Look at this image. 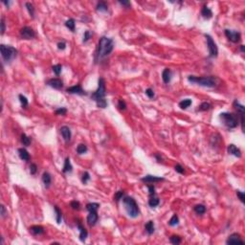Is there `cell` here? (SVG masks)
<instances>
[{
    "label": "cell",
    "mask_w": 245,
    "mask_h": 245,
    "mask_svg": "<svg viewBox=\"0 0 245 245\" xmlns=\"http://www.w3.org/2000/svg\"><path fill=\"white\" fill-rule=\"evenodd\" d=\"M237 197L239 198V200L241 201V203H244L245 202V193H243V191H237Z\"/></svg>",
    "instance_id": "bcb514c9"
},
{
    "label": "cell",
    "mask_w": 245,
    "mask_h": 245,
    "mask_svg": "<svg viewBox=\"0 0 245 245\" xmlns=\"http://www.w3.org/2000/svg\"><path fill=\"white\" fill-rule=\"evenodd\" d=\"M162 78H163V81H164L165 83H169V81H171V69H169V68L164 69V71H163V73H162Z\"/></svg>",
    "instance_id": "ffe728a7"
},
{
    "label": "cell",
    "mask_w": 245,
    "mask_h": 245,
    "mask_svg": "<svg viewBox=\"0 0 245 245\" xmlns=\"http://www.w3.org/2000/svg\"><path fill=\"white\" fill-rule=\"evenodd\" d=\"M211 107H212V105H210L209 103L204 102V103H202L199 105L198 110H200V111H207V110H209V109H211Z\"/></svg>",
    "instance_id": "d590c367"
},
{
    "label": "cell",
    "mask_w": 245,
    "mask_h": 245,
    "mask_svg": "<svg viewBox=\"0 0 245 245\" xmlns=\"http://www.w3.org/2000/svg\"><path fill=\"white\" fill-rule=\"evenodd\" d=\"M179 223V218L177 215H173L171 216V218L169 219V226H176Z\"/></svg>",
    "instance_id": "74e56055"
},
{
    "label": "cell",
    "mask_w": 245,
    "mask_h": 245,
    "mask_svg": "<svg viewBox=\"0 0 245 245\" xmlns=\"http://www.w3.org/2000/svg\"><path fill=\"white\" fill-rule=\"evenodd\" d=\"M25 6H26V8H27V10L28 12H29V14L32 17V18L34 17V5L32 4V3H30V2H27L26 4H25Z\"/></svg>",
    "instance_id": "e575fe53"
},
{
    "label": "cell",
    "mask_w": 245,
    "mask_h": 245,
    "mask_svg": "<svg viewBox=\"0 0 245 245\" xmlns=\"http://www.w3.org/2000/svg\"><path fill=\"white\" fill-rule=\"evenodd\" d=\"M169 241H171V243H172V244L178 245V244L181 243V237L177 235H173L169 237Z\"/></svg>",
    "instance_id": "836d02e7"
},
{
    "label": "cell",
    "mask_w": 245,
    "mask_h": 245,
    "mask_svg": "<svg viewBox=\"0 0 245 245\" xmlns=\"http://www.w3.org/2000/svg\"><path fill=\"white\" fill-rule=\"evenodd\" d=\"M72 171H73V167H72V165H71L70 158L66 157L64 161L63 168H62V172H63V173H67V172H71Z\"/></svg>",
    "instance_id": "603a6c76"
},
{
    "label": "cell",
    "mask_w": 245,
    "mask_h": 245,
    "mask_svg": "<svg viewBox=\"0 0 245 245\" xmlns=\"http://www.w3.org/2000/svg\"><path fill=\"white\" fill-rule=\"evenodd\" d=\"M90 180V174L88 171H84L83 173V176H81V182L85 185L87 182Z\"/></svg>",
    "instance_id": "ab89813d"
},
{
    "label": "cell",
    "mask_w": 245,
    "mask_h": 245,
    "mask_svg": "<svg viewBox=\"0 0 245 245\" xmlns=\"http://www.w3.org/2000/svg\"><path fill=\"white\" fill-rule=\"evenodd\" d=\"M174 169H175V171L178 172V173H180V174H183L185 171H184V168L182 167V166L180 164H177L176 166L174 167Z\"/></svg>",
    "instance_id": "681fc988"
},
{
    "label": "cell",
    "mask_w": 245,
    "mask_h": 245,
    "mask_svg": "<svg viewBox=\"0 0 245 245\" xmlns=\"http://www.w3.org/2000/svg\"><path fill=\"white\" fill-rule=\"evenodd\" d=\"M18 155H19L20 159L23 160V161H25V162H27V161H29V160H30L29 152H28L25 149H23V147H21V149H18Z\"/></svg>",
    "instance_id": "7402d4cb"
},
{
    "label": "cell",
    "mask_w": 245,
    "mask_h": 245,
    "mask_svg": "<svg viewBox=\"0 0 245 245\" xmlns=\"http://www.w3.org/2000/svg\"><path fill=\"white\" fill-rule=\"evenodd\" d=\"M113 48H114L113 39H109L107 36H102L99 40L98 49L96 52V61L107 56L113 51Z\"/></svg>",
    "instance_id": "6da1fadb"
},
{
    "label": "cell",
    "mask_w": 245,
    "mask_h": 245,
    "mask_svg": "<svg viewBox=\"0 0 245 245\" xmlns=\"http://www.w3.org/2000/svg\"><path fill=\"white\" fill-rule=\"evenodd\" d=\"M47 84H48L49 86H51L53 88L58 89V90H61L62 89V87H63V83H62V81L59 80V78H51V80H49L47 81Z\"/></svg>",
    "instance_id": "5bb4252c"
},
{
    "label": "cell",
    "mask_w": 245,
    "mask_h": 245,
    "mask_svg": "<svg viewBox=\"0 0 245 245\" xmlns=\"http://www.w3.org/2000/svg\"><path fill=\"white\" fill-rule=\"evenodd\" d=\"M86 151H87L86 145H84V144H80V145L78 146L77 152L78 153V154H83V153H85Z\"/></svg>",
    "instance_id": "f35d334b"
},
{
    "label": "cell",
    "mask_w": 245,
    "mask_h": 245,
    "mask_svg": "<svg viewBox=\"0 0 245 245\" xmlns=\"http://www.w3.org/2000/svg\"><path fill=\"white\" fill-rule=\"evenodd\" d=\"M100 208V204L99 203H95V202H91L88 203L86 205V210L88 212L91 211H98V209Z\"/></svg>",
    "instance_id": "1f68e13d"
},
{
    "label": "cell",
    "mask_w": 245,
    "mask_h": 245,
    "mask_svg": "<svg viewBox=\"0 0 245 245\" xmlns=\"http://www.w3.org/2000/svg\"><path fill=\"white\" fill-rule=\"evenodd\" d=\"M155 158L157 159V161H158V162L162 161V156L160 155V154H158V153H156V154H155Z\"/></svg>",
    "instance_id": "6f0895ef"
},
{
    "label": "cell",
    "mask_w": 245,
    "mask_h": 245,
    "mask_svg": "<svg viewBox=\"0 0 245 245\" xmlns=\"http://www.w3.org/2000/svg\"><path fill=\"white\" fill-rule=\"evenodd\" d=\"M2 2H3V4H5L9 8V6H10V1H8V2L7 1H2Z\"/></svg>",
    "instance_id": "680465c9"
},
{
    "label": "cell",
    "mask_w": 245,
    "mask_h": 245,
    "mask_svg": "<svg viewBox=\"0 0 245 245\" xmlns=\"http://www.w3.org/2000/svg\"><path fill=\"white\" fill-rule=\"evenodd\" d=\"M36 171H37V166L36 165V164H31V166H30V173L31 174H36Z\"/></svg>",
    "instance_id": "f907efd6"
},
{
    "label": "cell",
    "mask_w": 245,
    "mask_h": 245,
    "mask_svg": "<svg viewBox=\"0 0 245 245\" xmlns=\"http://www.w3.org/2000/svg\"><path fill=\"white\" fill-rule=\"evenodd\" d=\"M42 182L43 184H44V187L46 189H48L50 187V185H51V182H52V177L51 175H50L49 172L45 171L44 173L42 174Z\"/></svg>",
    "instance_id": "44dd1931"
},
{
    "label": "cell",
    "mask_w": 245,
    "mask_h": 245,
    "mask_svg": "<svg viewBox=\"0 0 245 245\" xmlns=\"http://www.w3.org/2000/svg\"><path fill=\"white\" fill-rule=\"evenodd\" d=\"M160 203V200L158 197H156L155 195H152L150 196V198L149 200V205L151 207V208H154V207H157L159 205Z\"/></svg>",
    "instance_id": "4dcf8cb0"
},
{
    "label": "cell",
    "mask_w": 245,
    "mask_h": 245,
    "mask_svg": "<svg viewBox=\"0 0 245 245\" xmlns=\"http://www.w3.org/2000/svg\"><path fill=\"white\" fill-rule=\"evenodd\" d=\"M96 10L98 11V12H107L108 11V6H107V4H106L105 2L100 1V2L98 3V4H97Z\"/></svg>",
    "instance_id": "f546056e"
},
{
    "label": "cell",
    "mask_w": 245,
    "mask_h": 245,
    "mask_svg": "<svg viewBox=\"0 0 245 245\" xmlns=\"http://www.w3.org/2000/svg\"><path fill=\"white\" fill-rule=\"evenodd\" d=\"M91 36H92V34H91L90 33V31H85L83 34V42H87L88 40L91 39Z\"/></svg>",
    "instance_id": "ee69618b"
},
{
    "label": "cell",
    "mask_w": 245,
    "mask_h": 245,
    "mask_svg": "<svg viewBox=\"0 0 245 245\" xmlns=\"http://www.w3.org/2000/svg\"><path fill=\"white\" fill-rule=\"evenodd\" d=\"M201 14H202V17L204 18H206V19H210V18L213 17V12L211 11V9L209 7L204 6L202 8V10H201Z\"/></svg>",
    "instance_id": "cb8c5ba5"
},
{
    "label": "cell",
    "mask_w": 245,
    "mask_h": 245,
    "mask_svg": "<svg viewBox=\"0 0 245 245\" xmlns=\"http://www.w3.org/2000/svg\"><path fill=\"white\" fill-rule=\"evenodd\" d=\"M234 106L235 108L237 110V113L239 114V117H240V124H241V129L242 131H244V114H245V107L240 105L239 103L237 102V100H235L234 102Z\"/></svg>",
    "instance_id": "30bf717a"
},
{
    "label": "cell",
    "mask_w": 245,
    "mask_h": 245,
    "mask_svg": "<svg viewBox=\"0 0 245 245\" xmlns=\"http://www.w3.org/2000/svg\"><path fill=\"white\" fill-rule=\"evenodd\" d=\"M188 81L191 83H195L197 85L208 87V88H213L216 86L217 84V78L213 76L208 77H196V76H189Z\"/></svg>",
    "instance_id": "3957f363"
},
{
    "label": "cell",
    "mask_w": 245,
    "mask_h": 245,
    "mask_svg": "<svg viewBox=\"0 0 245 245\" xmlns=\"http://www.w3.org/2000/svg\"><path fill=\"white\" fill-rule=\"evenodd\" d=\"M99 219V215L97 211H91L89 212V215H87V223L89 226H94L97 223Z\"/></svg>",
    "instance_id": "9a60e30c"
},
{
    "label": "cell",
    "mask_w": 245,
    "mask_h": 245,
    "mask_svg": "<svg viewBox=\"0 0 245 245\" xmlns=\"http://www.w3.org/2000/svg\"><path fill=\"white\" fill-rule=\"evenodd\" d=\"M193 211L195 212L197 215H204L206 213V207L202 205V204H197L193 207Z\"/></svg>",
    "instance_id": "4316f807"
},
{
    "label": "cell",
    "mask_w": 245,
    "mask_h": 245,
    "mask_svg": "<svg viewBox=\"0 0 245 245\" xmlns=\"http://www.w3.org/2000/svg\"><path fill=\"white\" fill-rule=\"evenodd\" d=\"M67 113V109L65 107H59L56 110V115H65Z\"/></svg>",
    "instance_id": "7dc6e473"
},
{
    "label": "cell",
    "mask_w": 245,
    "mask_h": 245,
    "mask_svg": "<svg viewBox=\"0 0 245 245\" xmlns=\"http://www.w3.org/2000/svg\"><path fill=\"white\" fill-rule=\"evenodd\" d=\"M0 51H1L2 58L6 62H11L12 61L17 58V50L12 46H7L4 44L0 45Z\"/></svg>",
    "instance_id": "5b68a950"
},
{
    "label": "cell",
    "mask_w": 245,
    "mask_h": 245,
    "mask_svg": "<svg viewBox=\"0 0 245 245\" xmlns=\"http://www.w3.org/2000/svg\"><path fill=\"white\" fill-rule=\"evenodd\" d=\"M228 153L231 155H234L235 157H241V151L237 146H235L234 144H230L227 147Z\"/></svg>",
    "instance_id": "e0dca14e"
},
{
    "label": "cell",
    "mask_w": 245,
    "mask_h": 245,
    "mask_svg": "<svg viewBox=\"0 0 245 245\" xmlns=\"http://www.w3.org/2000/svg\"><path fill=\"white\" fill-rule=\"evenodd\" d=\"M146 95L149 97V99H153L155 96V94H154V91H153L151 88H147L146 90Z\"/></svg>",
    "instance_id": "c3c4849f"
},
{
    "label": "cell",
    "mask_w": 245,
    "mask_h": 245,
    "mask_svg": "<svg viewBox=\"0 0 245 245\" xmlns=\"http://www.w3.org/2000/svg\"><path fill=\"white\" fill-rule=\"evenodd\" d=\"M122 203H124L125 209L127 211V215L130 216V217L135 218L137 217L138 215H140V210L139 207H138V204L136 203L134 198L130 196H125L122 198Z\"/></svg>",
    "instance_id": "277c9868"
},
{
    "label": "cell",
    "mask_w": 245,
    "mask_h": 245,
    "mask_svg": "<svg viewBox=\"0 0 245 245\" xmlns=\"http://www.w3.org/2000/svg\"><path fill=\"white\" fill-rule=\"evenodd\" d=\"M240 51L244 53L245 52V48H244V45H240Z\"/></svg>",
    "instance_id": "91938a15"
},
{
    "label": "cell",
    "mask_w": 245,
    "mask_h": 245,
    "mask_svg": "<svg viewBox=\"0 0 245 245\" xmlns=\"http://www.w3.org/2000/svg\"><path fill=\"white\" fill-rule=\"evenodd\" d=\"M226 243L227 244H237V243L243 244L244 241L241 239L239 235L235 233V234H232L229 235V237L227 238V240H226Z\"/></svg>",
    "instance_id": "7c38bea8"
},
{
    "label": "cell",
    "mask_w": 245,
    "mask_h": 245,
    "mask_svg": "<svg viewBox=\"0 0 245 245\" xmlns=\"http://www.w3.org/2000/svg\"><path fill=\"white\" fill-rule=\"evenodd\" d=\"M119 3H120L121 5H122V6H125V7H127V8H129L130 6H131V4H130V2L129 1H127V0H120V1H119Z\"/></svg>",
    "instance_id": "f5cc1de1"
},
{
    "label": "cell",
    "mask_w": 245,
    "mask_h": 245,
    "mask_svg": "<svg viewBox=\"0 0 245 245\" xmlns=\"http://www.w3.org/2000/svg\"><path fill=\"white\" fill-rule=\"evenodd\" d=\"M30 232L34 235H39L44 234V228L40 225H34L32 227H30Z\"/></svg>",
    "instance_id": "d6986e66"
},
{
    "label": "cell",
    "mask_w": 245,
    "mask_h": 245,
    "mask_svg": "<svg viewBox=\"0 0 245 245\" xmlns=\"http://www.w3.org/2000/svg\"><path fill=\"white\" fill-rule=\"evenodd\" d=\"M145 230L146 232L149 235H152L153 233H154V231H155V227H154V223H153L152 220H149V221H147L146 223V225H145Z\"/></svg>",
    "instance_id": "d4e9b609"
},
{
    "label": "cell",
    "mask_w": 245,
    "mask_h": 245,
    "mask_svg": "<svg viewBox=\"0 0 245 245\" xmlns=\"http://www.w3.org/2000/svg\"><path fill=\"white\" fill-rule=\"evenodd\" d=\"M0 215H1L2 217H5V216L8 215V212L6 211V208L4 205H1V213H0Z\"/></svg>",
    "instance_id": "9f6ffc18"
},
{
    "label": "cell",
    "mask_w": 245,
    "mask_h": 245,
    "mask_svg": "<svg viewBox=\"0 0 245 245\" xmlns=\"http://www.w3.org/2000/svg\"><path fill=\"white\" fill-rule=\"evenodd\" d=\"M52 69H53V71H54V73L56 75V76H58V75L61 73L62 66H61V64H56V65H54V66L52 67Z\"/></svg>",
    "instance_id": "60d3db41"
},
{
    "label": "cell",
    "mask_w": 245,
    "mask_h": 245,
    "mask_svg": "<svg viewBox=\"0 0 245 245\" xmlns=\"http://www.w3.org/2000/svg\"><path fill=\"white\" fill-rule=\"evenodd\" d=\"M58 48L59 50H64L66 48V43H65V41H59L58 43Z\"/></svg>",
    "instance_id": "11a10c76"
},
{
    "label": "cell",
    "mask_w": 245,
    "mask_h": 245,
    "mask_svg": "<svg viewBox=\"0 0 245 245\" xmlns=\"http://www.w3.org/2000/svg\"><path fill=\"white\" fill-rule=\"evenodd\" d=\"M206 40H207V45H208V49H209V56L210 58H216L218 55V49L217 46H216L215 42L213 41V37L210 36V34H205Z\"/></svg>",
    "instance_id": "52a82bcc"
},
{
    "label": "cell",
    "mask_w": 245,
    "mask_h": 245,
    "mask_svg": "<svg viewBox=\"0 0 245 245\" xmlns=\"http://www.w3.org/2000/svg\"><path fill=\"white\" fill-rule=\"evenodd\" d=\"M20 36L23 39H31L36 37V33L33 30V28L29 26H25L20 30Z\"/></svg>",
    "instance_id": "9c48e42d"
},
{
    "label": "cell",
    "mask_w": 245,
    "mask_h": 245,
    "mask_svg": "<svg viewBox=\"0 0 245 245\" xmlns=\"http://www.w3.org/2000/svg\"><path fill=\"white\" fill-rule=\"evenodd\" d=\"M118 107L121 109V110H125L127 109V103L124 100H120L118 102Z\"/></svg>",
    "instance_id": "f6af8a7d"
},
{
    "label": "cell",
    "mask_w": 245,
    "mask_h": 245,
    "mask_svg": "<svg viewBox=\"0 0 245 245\" xmlns=\"http://www.w3.org/2000/svg\"><path fill=\"white\" fill-rule=\"evenodd\" d=\"M21 143H22L25 147H29L31 145V138L28 137L25 133H23L21 135Z\"/></svg>",
    "instance_id": "d6a6232c"
},
{
    "label": "cell",
    "mask_w": 245,
    "mask_h": 245,
    "mask_svg": "<svg viewBox=\"0 0 245 245\" xmlns=\"http://www.w3.org/2000/svg\"><path fill=\"white\" fill-rule=\"evenodd\" d=\"M91 99L95 100L97 106L100 108H105L107 102L105 100V81L103 78H100L98 81V88L91 95Z\"/></svg>",
    "instance_id": "7a4b0ae2"
},
{
    "label": "cell",
    "mask_w": 245,
    "mask_h": 245,
    "mask_svg": "<svg viewBox=\"0 0 245 245\" xmlns=\"http://www.w3.org/2000/svg\"><path fill=\"white\" fill-rule=\"evenodd\" d=\"M124 191H117V193H115V196H114V200H116L118 202L119 200H121V199H122V196H124Z\"/></svg>",
    "instance_id": "7bdbcfd3"
},
{
    "label": "cell",
    "mask_w": 245,
    "mask_h": 245,
    "mask_svg": "<svg viewBox=\"0 0 245 245\" xmlns=\"http://www.w3.org/2000/svg\"><path fill=\"white\" fill-rule=\"evenodd\" d=\"M1 34H4L5 33V30H6V26H5V20H4V17L1 18Z\"/></svg>",
    "instance_id": "db71d44e"
},
{
    "label": "cell",
    "mask_w": 245,
    "mask_h": 245,
    "mask_svg": "<svg viewBox=\"0 0 245 245\" xmlns=\"http://www.w3.org/2000/svg\"><path fill=\"white\" fill-rule=\"evenodd\" d=\"M54 210L56 213V221L58 224H61L62 220V213L61 211V209L58 206H54Z\"/></svg>",
    "instance_id": "83f0119b"
},
{
    "label": "cell",
    "mask_w": 245,
    "mask_h": 245,
    "mask_svg": "<svg viewBox=\"0 0 245 245\" xmlns=\"http://www.w3.org/2000/svg\"><path fill=\"white\" fill-rule=\"evenodd\" d=\"M78 231H80V240L81 242H84L87 237V235H88V232H87L86 229L84 228L80 222L78 223Z\"/></svg>",
    "instance_id": "ac0fdd59"
},
{
    "label": "cell",
    "mask_w": 245,
    "mask_h": 245,
    "mask_svg": "<svg viewBox=\"0 0 245 245\" xmlns=\"http://www.w3.org/2000/svg\"><path fill=\"white\" fill-rule=\"evenodd\" d=\"M70 206L72 207V209H74V210H80V208H81V204H80V202H78V201H77V200L71 201Z\"/></svg>",
    "instance_id": "b9f144b4"
},
{
    "label": "cell",
    "mask_w": 245,
    "mask_h": 245,
    "mask_svg": "<svg viewBox=\"0 0 245 245\" xmlns=\"http://www.w3.org/2000/svg\"><path fill=\"white\" fill-rule=\"evenodd\" d=\"M18 99H19V102L21 103V105H22V107H26V106H28V105H29L28 99L25 96H23L22 94H20V95L18 96Z\"/></svg>",
    "instance_id": "8d00e7d4"
},
{
    "label": "cell",
    "mask_w": 245,
    "mask_h": 245,
    "mask_svg": "<svg viewBox=\"0 0 245 245\" xmlns=\"http://www.w3.org/2000/svg\"><path fill=\"white\" fill-rule=\"evenodd\" d=\"M219 118H220V120L224 124V125H226L228 128H235L238 125L237 116L233 114V113L223 112L219 115Z\"/></svg>",
    "instance_id": "8992f818"
},
{
    "label": "cell",
    "mask_w": 245,
    "mask_h": 245,
    "mask_svg": "<svg viewBox=\"0 0 245 245\" xmlns=\"http://www.w3.org/2000/svg\"><path fill=\"white\" fill-rule=\"evenodd\" d=\"M61 133L62 135V137H63L65 142H69V141L71 140L72 133H71L70 128H69L67 125H63V127H61Z\"/></svg>",
    "instance_id": "2e32d148"
},
{
    "label": "cell",
    "mask_w": 245,
    "mask_h": 245,
    "mask_svg": "<svg viewBox=\"0 0 245 245\" xmlns=\"http://www.w3.org/2000/svg\"><path fill=\"white\" fill-rule=\"evenodd\" d=\"M147 189H149V193L150 196L155 195V188L153 185H147Z\"/></svg>",
    "instance_id": "816d5d0a"
},
{
    "label": "cell",
    "mask_w": 245,
    "mask_h": 245,
    "mask_svg": "<svg viewBox=\"0 0 245 245\" xmlns=\"http://www.w3.org/2000/svg\"><path fill=\"white\" fill-rule=\"evenodd\" d=\"M191 99H185L182 100L180 103H179V107L181 109H187L188 107H190L191 105Z\"/></svg>",
    "instance_id": "f1b7e54d"
},
{
    "label": "cell",
    "mask_w": 245,
    "mask_h": 245,
    "mask_svg": "<svg viewBox=\"0 0 245 245\" xmlns=\"http://www.w3.org/2000/svg\"><path fill=\"white\" fill-rule=\"evenodd\" d=\"M224 34H225V36H227V39L230 40V41L234 42V43H237L240 40L241 34H240L239 32H237V31L226 29L224 31Z\"/></svg>",
    "instance_id": "ba28073f"
},
{
    "label": "cell",
    "mask_w": 245,
    "mask_h": 245,
    "mask_svg": "<svg viewBox=\"0 0 245 245\" xmlns=\"http://www.w3.org/2000/svg\"><path fill=\"white\" fill-rule=\"evenodd\" d=\"M66 92L69 94H77V95H86V92L83 89L80 84H77V85L74 86H70L66 89Z\"/></svg>",
    "instance_id": "8fae6325"
},
{
    "label": "cell",
    "mask_w": 245,
    "mask_h": 245,
    "mask_svg": "<svg viewBox=\"0 0 245 245\" xmlns=\"http://www.w3.org/2000/svg\"><path fill=\"white\" fill-rule=\"evenodd\" d=\"M65 26H66L71 32H75L76 30V21L73 18H69V19L65 22Z\"/></svg>",
    "instance_id": "484cf974"
},
{
    "label": "cell",
    "mask_w": 245,
    "mask_h": 245,
    "mask_svg": "<svg viewBox=\"0 0 245 245\" xmlns=\"http://www.w3.org/2000/svg\"><path fill=\"white\" fill-rule=\"evenodd\" d=\"M164 180L165 178L163 177H158L155 176V175H150V174H147L143 178H141V181L145 182V183H157V182H161Z\"/></svg>",
    "instance_id": "4fadbf2b"
}]
</instances>
